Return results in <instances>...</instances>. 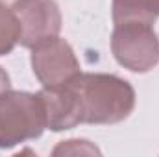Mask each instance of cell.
Listing matches in <instances>:
<instances>
[{
    "instance_id": "7",
    "label": "cell",
    "mask_w": 159,
    "mask_h": 157,
    "mask_svg": "<svg viewBox=\"0 0 159 157\" xmlns=\"http://www.w3.org/2000/svg\"><path fill=\"white\" fill-rule=\"evenodd\" d=\"M20 24L11 9V6L0 4V56H7L19 44Z\"/></svg>"
},
{
    "instance_id": "4",
    "label": "cell",
    "mask_w": 159,
    "mask_h": 157,
    "mask_svg": "<svg viewBox=\"0 0 159 157\" xmlns=\"http://www.w3.org/2000/svg\"><path fill=\"white\" fill-rule=\"evenodd\" d=\"M32 70L43 89H57L67 85L80 72V61L72 46L65 39L52 37L32 48Z\"/></svg>"
},
{
    "instance_id": "2",
    "label": "cell",
    "mask_w": 159,
    "mask_h": 157,
    "mask_svg": "<svg viewBox=\"0 0 159 157\" xmlns=\"http://www.w3.org/2000/svg\"><path fill=\"white\" fill-rule=\"evenodd\" d=\"M46 129V111L39 92H0V148L7 150L39 139Z\"/></svg>"
},
{
    "instance_id": "6",
    "label": "cell",
    "mask_w": 159,
    "mask_h": 157,
    "mask_svg": "<svg viewBox=\"0 0 159 157\" xmlns=\"http://www.w3.org/2000/svg\"><path fill=\"white\" fill-rule=\"evenodd\" d=\"M113 22L143 20L154 24L159 17V0H113Z\"/></svg>"
},
{
    "instance_id": "9",
    "label": "cell",
    "mask_w": 159,
    "mask_h": 157,
    "mask_svg": "<svg viewBox=\"0 0 159 157\" xmlns=\"http://www.w3.org/2000/svg\"><path fill=\"white\" fill-rule=\"evenodd\" d=\"M7 89H11V79L7 76V72L0 67V92H4Z\"/></svg>"
},
{
    "instance_id": "5",
    "label": "cell",
    "mask_w": 159,
    "mask_h": 157,
    "mask_svg": "<svg viewBox=\"0 0 159 157\" xmlns=\"http://www.w3.org/2000/svg\"><path fill=\"white\" fill-rule=\"evenodd\" d=\"M11 9L20 24L19 44L24 48H34L61 32L63 19L56 0H17Z\"/></svg>"
},
{
    "instance_id": "3",
    "label": "cell",
    "mask_w": 159,
    "mask_h": 157,
    "mask_svg": "<svg viewBox=\"0 0 159 157\" xmlns=\"http://www.w3.org/2000/svg\"><path fill=\"white\" fill-rule=\"evenodd\" d=\"M111 52L120 67L144 74L159 63V37L154 24L143 20L115 22L111 34Z\"/></svg>"
},
{
    "instance_id": "8",
    "label": "cell",
    "mask_w": 159,
    "mask_h": 157,
    "mask_svg": "<svg viewBox=\"0 0 159 157\" xmlns=\"http://www.w3.org/2000/svg\"><path fill=\"white\" fill-rule=\"evenodd\" d=\"M52 154H54V155H59V154H65V155H67V154H72V155H76V154H100V150H98L96 146L89 144L87 141L70 139V141H65V142H61L59 146H56Z\"/></svg>"
},
{
    "instance_id": "10",
    "label": "cell",
    "mask_w": 159,
    "mask_h": 157,
    "mask_svg": "<svg viewBox=\"0 0 159 157\" xmlns=\"http://www.w3.org/2000/svg\"><path fill=\"white\" fill-rule=\"evenodd\" d=\"M13 2H17V0H0V4H6V6H11Z\"/></svg>"
},
{
    "instance_id": "1",
    "label": "cell",
    "mask_w": 159,
    "mask_h": 157,
    "mask_svg": "<svg viewBox=\"0 0 159 157\" xmlns=\"http://www.w3.org/2000/svg\"><path fill=\"white\" fill-rule=\"evenodd\" d=\"M46 128L72 129L78 124H119L135 107V89L115 74L80 72L67 85L39 91Z\"/></svg>"
}]
</instances>
